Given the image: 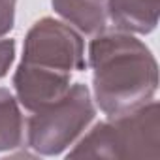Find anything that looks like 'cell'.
I'll return each instance as SVG.
<instances>
[{
    "label": "cell",
    "mask_w": 160,
    "mask_h": 160,
    "mask_svg": "<svg viewBox=\"0 0 160 160\" xmlns=\"http://www.w3.org/2000/svg\"><path fill=\"white\" fill-rule=\"evenodd\" d=\"M87 64L92 70L94 106L108 117L136 109L156 94V58L136 34L104 30L92 36Z\"/></svg>",
    "instance_id": "obj_1"
},
{
    "label": "cell",
    "mask_w": 160,
    "mask_h": 160,
    "mask_svg": "<svg viewBox=\"0 0 160 160\" xmlns=\"http://www.w3.org/2000/svg\"><path fill=\"white\" fill-rule=\"evenodd\" d=\"M160 158V109L156 100L109 115L81 136L68 158Z\"/></svg>",
    "instance_id": "obj_2"
},
{
    "label": "cell",
    "mask_w": 160,
    "mask_h": 160,
    "mask_svg": "<svg viewBox=\"0 0 160 160\" xmlns=\"http://www.w3.org/2000/svg\"><path fill=\"white\" fill-rule=\"evenodd\" d=\"M96 117L91 89L73 83L55 102L32 111L25 121V145L42 156H58L89 130Z\"/></svg>",
    "instance_id": "obj_3"
},
{
    "label": "cell",
    "mask_w": 160,
    "mask_h": 160,
    "mask_svg": "<svg viewBox=\"0 0 160 160\" xmlns=\"http://www.w3.org/2000/svg\"><path fill=\"white\" fill-rule=\"evenodd\" d=\"M21 64L66 75L81 72L87 68L83 36L66 21L43 17L25 36Z\"/></svg>",
    "instance_id": "obj_4"
},
{
    "label": "cell",
    "mask_w": 160,
    "mask_h": 160,
    "mask_svg": "<svg viewBox=\"0 0 160 160\" xmlns=\"http://www.w3.org/2000/svg\"><path fill=\"white\" fill-rule=\"evenodd\" d=\"M108 12L113 30L151 34L158 25L160 0H98Z\"/></svg>",
    "instance_id": "obj_5"
},
{
    "label": "cell",
    "mask_w": 160,
    "mask_h": 160,
    "mask_svg": "<svg viewBox=\"0 0 160 160\" xmlns=\"http://www.w3.org/2000/svg\"><path fill=\"white\" fill-rule=\"evenodd\" d=\"M25 143V117L15 94L0 87V152H8Z\"/></svg>",
    "instance_id": "obj_6"
},
{
    "label": "cell",
    "mask_w": 160,
    "mask_h": 160,
    "mask_svg": "<svg viewBox=\"0 0 160 160\" xmlns=\"http://www.w3.org/2000/svg\"><path fill=\"white\" fill-rule=\"evenodd\" d=\"M15 60V40L0 38V79L6 77Z\"/></svg>",
    "instance_id": "obj_7"
},
{
    "label": "cell",
    "mask_w": 160,
    "mask_h": 160,
    "mask_svg": "<svg viewBox=\"0 0 160 160\" xmlns=\"http://www.w3.org/2000/svg\"><path fill=\"white\" fill-rule=\"evenodd\" d=\"M15 4H17V0H0V38H4L13 28Z\"/></svg>",
    "instance_id": "obj_8"
}]
</instances>
